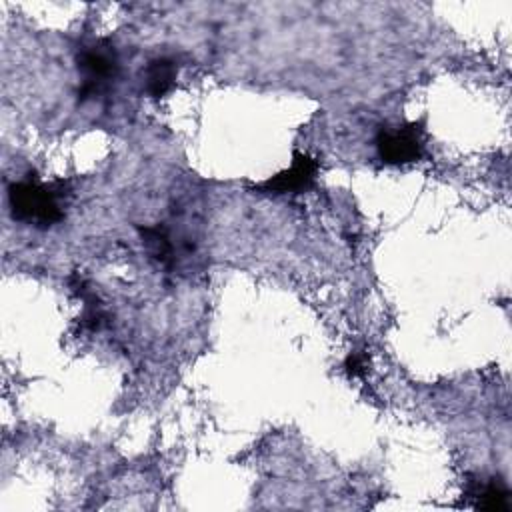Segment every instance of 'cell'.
Here are the masks:
<instances>
[{
  "label": "cell",
  "mask_w": 512,
  "mask_h": 512,
  "mask_svg": "<svg viewBox=\"0 0 512 512\" xmlns=\"http://www.w3.org/2000/svg\"><path fill=\"white\" fill-rule=\"evenodd\" d=\"M472 496L476 498V508L480 510H490V512H504L508 510V492L496 484V482H488V484H480L478 488L472 490Z\"/></svg>",
  "instance_id": "8992f818"
},
{
  "label": "cell",
  "mask_w": 512,
  "mask_h": 512,
  "mask_svg": "<svg viewBox=\"0 0 512 512\" xmlns=\"http://www.w3.org/2000/svg\"><path fill=\"white\" fill-rule=\"evenodd\" d=\"M8 200L16 220L36 226H52L62 220L60 194L52 186L38 182H18L10 186Z\"/></svg>",
  "instance_id": "6da1fadb"
},
{
  "label": "cell",
  "mask_w": 512,
  "mask_h": 512,
  "mask_svg": "<svg viewBox=\"0 0 512 512\" xmlns=\"http://www.w3.org/2000/svg\"><path fill=\"white\" fill-rule=\"evenodd\" d=\"M78 70L82 76L80 98H94L102 94L118 72V58L112 44L96 40L78 52Z\"/></svg>",
  "instance_id": "7a4b0ae2"
},
{
  "label": "cell",
  "mask_w": 512,
  "mask_h": 512,
  "mask_svg": "<svg viewBox=\"0 0 512 512\" xmlns=\"http://www.w3.org/2000/svg\"><path fill=\"white\" fill-rule=\"evenodd\" d=\"M176 64L168 58H156L146 68V92L154 98L166 96L176 80Z\"/></svg>",
  "instance_id": "5b68a950"
},
{
  "label": "cell",
  "mask_w": 512,
  "mask_h": 512,
  "mask_svg": "<svg viewBox=\"0 0 512 512\" xmlns=\"http://www.w3.org/2000/svg\"><path fill=\"white\" fill-rule=\"evenodd\" d=\"M378 156L386 164H406L414 162L422 156V128L416 124L392 128V130H380L376 138Z\"/></svg>",
  "instance_id": "3957f363"
},
{
  "label": "cell",
  "mask_w": 512,
  "mask_h": 512,
  "mask_svg": "<svg viewBox=\"0 0 512 512\" xmlns=\"http://www.w3.org/2000/svg\"><path fill=\"white\" fill-rule=\"evenodd\" d=\"M318 172V162L306 154H296L294 162L288 170L276 174L274 178L266 180L262 188L266 192H276V194H286V192H300L306 190Z\"/></svg>",
  "instance_id": "277c9868"
},
{
  "label": "cell",
  "mask_w": 512,
  "mask_h": 512,
  "mask_svg": "<svg viewBox=\"0 0 512 512\" xmlns=\"http://www.w3.org/2000/svg\"><path fill=\"white\" fill-rule=\"evenodd\" d=\"M346 368L352 372V374H358L362 368H364V358L358 356V354H352L346 362Z\"/></svg>",
  "instance_id": "52a82bcc"
}]
</instances>
